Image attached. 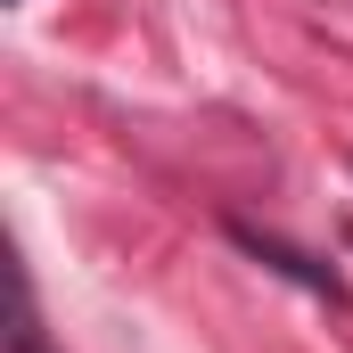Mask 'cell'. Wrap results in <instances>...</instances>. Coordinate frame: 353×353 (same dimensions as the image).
<instances>
[{
  "label": "cell",
  "mask_w": 353,
  "mask_h": 353,
  "mask_svg": "<svg viewBox=\"0 0 353 353\" xmlns=\"http://www.w3.org/2000/svg\"><path fill=\"white\" fill-rule=\"evenodd\" d=\"M8 353H41V321H33V296L17 288V337H8Z\"/></svg>",
  "instance_id": "6da1fadb"
}]
</instances>
